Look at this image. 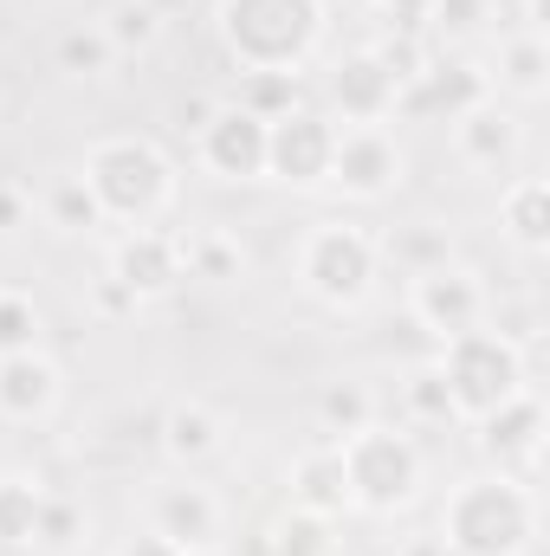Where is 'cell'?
I'll return each instance as SVG.
<instances>
[{"mask_svg":"<svg viewBox=\"0 0 550 556\" xmlns=\"http://www.w3.org/2000/svg\"><path fill=\"white\" fill-rule=\"evenodd\" d=\"M538 525V485L512 472H473L447 492L434 538L447 544V556H532Z\"/></svg>","mask_w":550,"mask_h":556,"instance_id":"obj_1","label":"cell"},{"mask_svg":"<svg viewBox=\"0 0 550 556\" xmlns=\"http://www.w3.org/2000/svg\"><path fill=\"white\" fill-rule=\"evenodd\" d=\"M330 26L324 0H214V39L240 72H298L317 59Z\"/></svg>","mask_w":550,"mask_h":556,"instance_id":"obj_2","label":"cell"},{"mask_svg":"<svg viewBox=\"0 0 550 556\" xmlns=\"http://www.w3.org/2000/svg\"><path fill=\"white\" fill-rule=\"evenodd\" d=\"M78 175L104 227H155L175 207V162L155 137H98L85 149Z\"/></svg>","mask_w":550,"mask_h":556,"instance_id":"obj_3","label":"cell"},{"mask_svg":"<svg viewBox=\"0 0 550 556\" xmlns=\"http://www.w3.org/2000/svg\"><path fill=\"white\" fill-rule=\"evenodd\" d=\"M434 376H440V389H447L453 420H466V427H479L492 408H505L518 389H532L525 350H518L512 337H499L492 324L434 343Z\"/></svg>","mask_w":550,"mask_h":556,"instance_id":"obj_4","label":"cell"},{"mask_svg":"<svg viewBox=\"0 0 550 556\" xmlns=\"http://www.w3.org/2000/svg\"><path fill=\"white\" fill-rule=\"evenodd\" d=\"M343 453V479H350V511L363 518H396L421 505L427 485V459L414 446V433H402L396 420H370L350 440H337Z\"/></svg>","mask_w":550,"mask_h":556,"instance_id":"obj_5","label":"cell"},{"mask_svg":"<svg viewBox=\"0 0 550 556\" xmlns=\"http://www.w3.org/2000/svg\"><path fill=\"white\" fill-rule=\"evenodd\" d=\"M298 285L324 311H363L383 278V240L357 220H311L298 233Z\"/></svg>","mask_w":550,"mask_h":556,"instance_id":"obj_6","label":"cell"},{"mask_svg":"<svg viewBox=\"0 0 550 556\" xmlns=\"http://www.w3.org/2000/svg\"><path fill=\"white\" fill-rule=\"evenodd\" d=\"M492 311V285L479 266L466 260H440V266H421L409 273V324L427 330V343H447L460 330H479Z\"/></svg>","mask_w":550,"mask_h":556,"instance_id":"obj_7","label":"cell"},{"mask_svg":"<svg viewBox=\"0 0 550 556\" xmlns=\"http://www.w3.org/2000/svg\"><path fill=\"white\" fill-rule=\"evenodd\" d=\"M142 531H155L162 544H175L182 556L227 551V511H221V498H214L195 472H175V479H155V485H149V498H142Z\"/></svg>","mask_w":550,"mask_h":556,"instance_id":"obj_8","label":"cell"},{"mask_svg":"<svg viewBox=\"0 0 550 556\" xmlns=\"http://www.w3.org/2000/svg\"><path fill=\"white\" fill-rule=\"evenodd\" d=\"M409 175V149L396 142L389 124H337V149H330V175L324 188H337L343 201H389Z\"/></svg>","mask_w":550,"mask_h":556,"instance_id":"obj_9","label":"cell"},{"mask_svg":"<svg viewBox=\"0 0 550 556\" xmlns=\"http://www.w3.org/2000/svg\"><path fill=\"white\" fill-rule=\"evenodd\" d=\"M330 149H337V124L311 104L285 111L266 124V181H285V188H324L330 175Z\"/></svg>","mask_w":550,"mask_h":556,"instance_id":"obj_10","label":"cell"},{"mask_svg":"<svg viewBox=\"0 0 550 556\" xmlns=\"http://www.w3.org/2000/svg\"><path fill=\"white\" fill-rule=\"evenodd\" d=\"M195 162L214 181H266V117L240 111L234 98L214 104V117L195 130Z\"/></svg>","mask_w":550,"mask_h":556,"instance_id":"obj_11","label":"cell"},{"mask_svg":"<svg viewBox=\"0 0 550 556\" xmlns=\"http://www.w3.org/2000/svg\"><path fill=\"white\" fill-rule=\"evenodd\" d=\"M324 98H330V124H389L396 104H402V78L383 65L376 46H350L330 78H324Z\"/></svg>","mask_w":550,"mask_h":556,"instance_id":"obj_12","label":"cell"},{"mask_svg":"<svg viewBox=\"0 0 550 556\" xmlns=\"http://www.w3.org/2000/svg\"><path fill=\"white\" fill-rule=\"evenodd\" d=\"M545 402H538V389H518L505 408H492V415L479 420V453L492 459V472H512V479H525V485H538V472H545Z\"/></svg>","mask_w":550,"mask_h":556,"instance_id":"obj_13","label":"cell"},{"mask_svg":"<svg viewBox=\"0 0 550 556\" xmlns=\"http://www.w3.org/2000/svg\"><path fill=\"white\" fill-rule=\"evenodd\" d=\"M479 98H492L486 72L460 52H427V65L402 85V104L396 117H421V124H453L460 111H473Z\"/></svg>","mask_w":550,"mask_h":556,"instance_id":"obj_14","label":"cell"},{"mask_svg":"<svg viewBox=\"0 0 550 556\" xmlns=\"http://www.w3.org/2000/svg\"><path fill=\"white\" fill-rule=\"evenodd\" d=\"M104 278H117L130 298L142 304H155V298H168L175 285H182V233H162V227H124L117 240H111V260H104Z\"/></svg>","mask_w":550,"mask_h":556,"instance_id":"obj_15","label":"cell"},{"mask_svg":"<svg viewBox=\"0 0 550 556\" xmlns=\"http://www.w3.org/2000/svg\"><path fill=\"white\" fill-rule=\"evenodd\" d=\"M155 446H162V459L175 472H201V466H214L227 453V415L214 402H201V395H182L155 420Z\"/></svg>","mask_w":550,"mask_h":556,"instance_id":"obj_16","label":"cell"},{"mask_svg":"<svg viewBox=\"0 0 550 556\" xmlns=\"http://www.w3.org/2000/svg\"><path fill=\"white\" fill-rule=\"evenodd\" d=\"M447 130H453V155H460L466 168H479V175H505V168L518 162V149H525V124H518L499 98H479V104L460 111Z\"/></svg>","mask_w":550,"mask_h":556,"instance_id":"obj_17","label":"cell"},{"mask_svg":"<svg viewBox=\"0 0 550 556\" xmlns=\"http://www.w3.org/2000/svg\"><path fill=\"white\" fill-rule=\"evenodd\" d=\"M65 402V376L46 350H26V356H0V420L13 427H39V420L59 415Z\"/></svg>","mask_w":550,"mask_h":556,"instance_id":"obj_18","label":"cell"},{"mask_svg":"<svg viewBox=\"0 0 550 556\" xmlns=\"http://www.w3.org/2000/svg\"><path fill=\"white\" fill-rule=\"evenodd\" d=\"M285 492H291V511H311L324 525H337L350 511V479H343V453L337 440H311L291 453V472H285Z\"/></svg>","mask_w":550,"mask_h":556,"instance_id":"obj_19","label":"cell"},{"mask_svg":"<svg viewBox=\"0 0 550 556\" xmlns=\"http://www.w3.org/2000/svg\"><path fill=\"white\" fill-rule=\"evenodd\" d=\"M492 98H512V104H545L550 98V39L538 33H505L499 39V65L486 72Z\"/></svg>","mask_w":550,"mask_h":556,"instance_id":"obj_20","label":"cell"},{"mask_svg":"<svg viewBox=\"0 0 550 556\" xmlns=\"http://www.w3.org/2000/svg\"><path fill=\"white\" fill-rule=\"evenodd\" d=\"M499 227L518 253H545L550 247V181L545 175H512L499 194Z\"/></svg>","mask_w":550,"mask_h":556,"instance_id":"obj_21","label":"cell"},{"mask_svg":"<svg viewBox=\"0 0 550 556\" xmlns=\"http://www.w3.org/2000/svg\"><path fill=\"white\" fill-rule=\"evenodd\" d=\"M182 273L208 278V285H234V278H247V240L234 227H195V233H182Z\"/></svg>","mask_w":550,"mask_h":556,"instance_id":"obj_22","label":"cell"},{"mask_svg":"<svg viewBox=\"0 0 550 556\" xmlns=\"http://www.w3.org/2000/svg\"><path fill=\"white\" fill-rule=\"evenodd\" d=\"M85 544H91V511H85V498H72V492H52V485H46L33 551H39V556H78Z\"/></svg>","mask_w":550,"mask_h":556,"instance_id":"obj_23","label":"cell"},{"mask_svg":"<svg viewBox=\"0 0 550 556\" xmlns=\"http://www.w3.org/2000/svg\"><path fill=\"white\" fill-rule=\"evenodd\" d=\"M370 420H376V395H370V382L337 376V382L317 389V433H324V440H350V433L370 427Z\"/></svg>","mask_w":550,"mask_h":556,"instance_id":"obj_24","label":"cell"},{"mask_svg":"<svg viewBox=\"0 0 550 556\" xmlns=\"http://www.w3.org/2000/svg\"><path fill=\"white\" fill-rule=\"evenodd\" d=\"M39 505H46V485H39V479L0 472V544H7V551H33Z\"/></svg>","mask_w":550,"mask_h":556,"instance_id":"obj_25","label":"cell"},{"mask_svg":"<svg viewBox=\"0 0 550 556\" xmlns=\"http://www.w3.org/2000/svg\"><path fill=\"white\" fill-rule=\"evenodd\" d=\"M98 33L111 39L117 59H137V52H149L162 39V13H155V0H111L104 20H98Z\"/></svg>","mask_w":550,"mask_h":556,"instance_id":"obj_26","label":"cell"},{"mask_svg":"<svg viewBox=\"0 0 550 556\" xmlns=\"http://www.w3.org/2000/svg\"><path fill=\"white\" fill-rule=\"evenodd\" d=\"M39 207H46V227H59V233H91V227H104V214H98V201H91V188H85L78 168H72V175H52L46 194H39Z\"/></svg>","mask_w":550,"mask_h":556,"instance_id":"obj_27","label":"cell"},{"mask_svg":"<svg viewBox=\"0 0 550 556\" xmlns=\"http://www.w3.org/2000/svg\"><path fill=\"white\" fill-rule=\"evenodd\" d=\"M26 350H46V311L33 291L0 285V356H26Z\"/></svg>","mask_w":550,"mask_h":556,"instance_id":"obj_28","label":"cell"},{"mask_svg":"<svg viewBox=\"0 0 550 556\" xmlns=\"http://www.w3.org/2000/svg\"><path fill=\"white\" fill-rule=\"evenodd\" d=\"M59 72H72V78H111V72H117V52H111V39L98 33V20L59 33Z\"/></svg>","mask_w":550,"mask_h":556,"instance_id":"obj_29","label":"cell"},{"mask_svg":"<svg viewBox=\"0 0 550 556\" xmlns=\"http://www.w3.org/2000/svg\"><path fill=\"white\" fill-rule=\"evenodd\" d=\"M492 20V0H427V33L421 39H440V46H473Z\"/></svg>","mask_w":550,"mask_h":556,"instance_id":"obj_30","label":"cell"},{"mask_svg":"<svg viewBox=\"0 0 550 556\" xmlns=\"http://www.w3.org/2000/svg\"><path fill=\"white\" fill-rule=\"evenodd\" d=\"M234 104L273 124V117H285V111H298V72H240Z\"/></svg>","mask_w":550,"mask_h":556,"instance_id":"obj_31","label":"cell"},{"mask_svg":"<svg viewBox=\"0 0 550 556\" xmlns=\"http://www.w3.org/2000/svg\"><path fill=\"white\" fill-rule=\"evenodd\" d=\"M383 260H396L402 273H421V266L453 260V240H447L434 220H414V227H402V233H389V240H383Z\"/></svg>","mask_w":550,"mask_h":556,"instance_id":"obj_32","label":"cell"},{"mask_svg":"<svg viewBox=\"0 0 550 556\" xmlns=\"http://www.w3.org/2000/svg\"><path fill=\"white\" fill-rule=\"evenodd\" d=\"M266 556H330V525L311 511H285L266 531Z\"/></svg>","mask_w":550,"mask_h":556,"instance_id":"obj_33","label":"cell"},{"mask_svg":"<svg viewBox=\"0 0 550 556\" xmlns=\"http://www.w3.org/2000/svg\"><path fill=\"white\" fill-rule=\"evenodd\" d=\"M402 408H409L414 427H447V420H453V408H447V389H440V376H434V363L409 369V382H402Z\"/></svg>","mask_w":550,"mask_h":556,"instance_id":"obj_34","label":"cell"},{"mask_svg":"<svg viewBox=\"0 0 550 556\" xmlns=\"http://www.w3.org/2000/svg\"><path fill=\"white\" fill-rule=\"evenodd\" d=\"M370 7H376V20L389 33H409V39L427 33V0H370Z\"/></svg>","mask_w":550,"mask_h":556,"instance_id":"obj_35","label":"cell"},{"mask_svg":"<svg viewBox=\"0 0 550 556\" xmlns=\"http://www.w3.org/2000/svg\"><path fill=\"white\" fill-rule=\"evenodd\" d=\"M26 188L20 181H0V233H13V227H26Z\"/></svg>","mask_w":550,"mask_h":556,"instance_id":"obj_36","label":"cell"},{"mask_svg":"<svg viewBox=\"0 0 550 556\" xmlns=\"http://www.w3.org/2000/svg\"><path fill=\"white\" fill-rule=\"evenodd\" d=\"M98 311H104V317H130V311H137V298H130L117 278H98Z\"/></svg>","mask_w":550,"mask_h":556,"instance_id":"obj_37","label":"cell"},{"mask_svg":"<svg viewBox=\"0 0 550 556\" xmlns=\"http://www.w3.org/2000/svg\"><path fill=\"white\" fill-rule=\"evenodd\" d=\"M117 556H182V551H175V544H162L155 531H137V538H124V544H117Z\"/></svg>","mask_w":550,"mask_h":556,"instance_id":"obj_38","label":"cell"},{"mask_svg":"<svg viewBox=\"0 0 550 556\" xmlns=\"http://www.w3.org/2000/svg\"><path fill=\"white\" fill-rule=\"evenodd\" d=\"M175 117H182V130H188V137H195V130H201V124H208V117H214V98H188V104H182V111H175Z\"/></svg>","mask_w":550,"mask_h":556,"instance_id":"obj_39","label":"cell"},{"mask_svg":"<svg viewBox=\"0 0 550 556\" xmlns=\"http://www.w3.org/2000/svg\"><path fill=\"white\" fill-rule=\"evenodd\" d=\"M518 33H538V39H550V20H545V0H518Z\"/></svg>","mask_w":550,"mask_h":556,"instance_id":"obj_40","label":"cell"},{"mask_svg":"<svg viewBox=\"0 0 550 556\" xmlns=\"http://www.w3.org/2000/svg\"><path fill=\"white\" fill-rule=\"evenodd\" d=\"M396 556H447V544H440V538H414V544H402Z\"/></svg>","mask_w":550,"mask_h":556,"instance_id":"obj_41","label":"cell"},{"mask_svg":"<svg viewBox=\"0 0 550 556\" xmlns=\"http://www.w3.org/2000/svg\"><path fill=\"white\" fill-rule=\"evenodd\" d=\"M201 556H227V551H201Z\"/></svg>","mask_w":550,"mask_h":556,"instance_id":"obj_42","label":"cell"}]
</instances>
